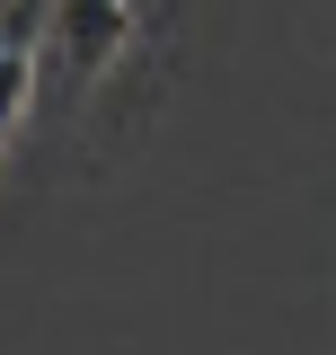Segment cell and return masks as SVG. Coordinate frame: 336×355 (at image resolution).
I'll list each match as a JSON object with an SVG mask.
<instances>
[{"instance_id": "obj_2", "label": "cell", "mask_w": 336, "mask_h": 355, "mask_svg": "<svg viewBox=\"0 0 336 355\" xmlns=\"http://www.w3.org/2000/svg\"><path fill=\"white\" fill-rule=\"evenodd\" d=\"M44 27H53V0H0V71H9V160H18V142H27V116H36Z\"/></svg>"}, {"instance_id": "obj_1", "label": "cell", "mask_w": 336, "mask_h": 355, "mask_svg": "<svg viewBox=\"0 0 336 355\" xmlns=\"http://www.w3.org/2000/svg\"><path fill=\"white\" fill-rule=\"evenodd\" d=\"M168 71H177V0H53L27 133L62 125L80 133V169H106L151 133ZM18 160H27V142H18Z\"/></svg>"}]
</instances>
